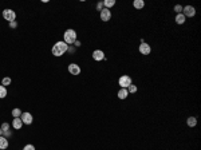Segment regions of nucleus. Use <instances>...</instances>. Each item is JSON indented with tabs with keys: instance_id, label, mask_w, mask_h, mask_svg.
I'll return each instance as SVG.
<instances>
[{
	"instance_id": "f257e3e1",
	"label": "nucleus",
	"mask_w": 201,
	"mask_h": 150,
	"mask_svg": "<svg viewBox=\"0 0 201 150\" xmlns=\"http://www.w3.org/2000/svg\"><path fill=\"white\" fill-rule=\"evenodd\" d=\"M67 50H69V46H67L64 42H56V43L54 44V47H52L51 52L54 56H56V58H59V56H62L63 54H66Z\"/></svg>"
},
{
	"instance_id": "f03ea898",
	"label": "nucleus",
	"mask_w": 201,
	"mask_h": 150,
	"mask_svg": "<svg viewBox=\"0 0 201 150\" xmlns=\"http://www.w3.org/2000/svg\"><path fill=\"white\" fill-rule=\"evenodd\" d=\"M63 38H64V43L67 44V46H71V44L75 43V40H77V32H75V29H67V31H64V35H63Z\"/></svg>"
},
{
	"instance_id": "7ed1b4c3",
	"label": "nucleus",
	"mask_w": 201,
	"mask_h": 150,
	"mask_svg": "<svg viewBox=\"0 0 201 150\" xmlns=\"http://www.w3.org/2000/svg\"><path fill=\"white\" fill-rule=\"evenodd\" d=\"M118 83H119L121 88H128L133 82H132V78L129 77V75H122V77H119V79H118Z\"/></svg>"
},
{
	"instance_id": "20e7f679",
	"label": "nucleus",
	"mask_w": 201,
	"mask_h": 150,
	"mask_svg": "<svg viewBox=\"0 0 201 150\" xmlns=\"http://www.w3.org/2000/svg\"><path fill=\"white\" fill-rule=\"evenodd\" d=\"M182 15L185 18H193L194 15H196V8L193 5H185L182 8Z\"/></svg>"
},
{
	"instance_id": "39448f33",
	"label": "nucleus",
	"mask_w": 201,
	"mask_h": 150,
	"mask_svg": "<svg viewBox=\"0 0 201 150\" xmlns=\"http://www.w3.org/2000/svg\"><path fill=\"white\" fill-rule=\"evenodd\" d=\"M3 18L7 20V22H15V19H16V14H15V11H12V10H4L3 11Z\"/></svg>"
},
{
	"instance_id": "423d86ee",
	"label": "nucleus",
	"mask_w": 201,
	"mask_h": 150,
	"mask_svg": "<svg viewBox=\"0 0 201 150\" xmlns=\"http://www.w3.org/2000/svg\"><path fill=\"white\" fill-rule=\"evenodd\" d=\"M20 119H22L23 125H31V123H32V121H34L32 114H29V113H22Z\"/></svg>"
},
{
	"instance_id": "0eeeda50",
	"label": "nucleus",
	"mask_w": 201,
	"mask_h": 150,
	"mask_svg": "<svg viewBox=\"0 0 201 150\" xmlns=\"http://www.w3.org/2000/svg\"><path fill=\"white\" fill-rule=\"evenodd\" d=\"M138 50L142 55H149L150 52H152V47H150L147 43H141L139 44V47H138Z\"/></svg>"
},
{
	"instance_id": "6e6552de",
	"label": "nucleus",
	"mask_w": 201,
	"mask_h": 150,
	"mask_svg": "<svg viewBox=\"0 0 201 150\" xmlns=\"http://www.w3.org/2000/svg\"><path fill=\"white\" fill-rule=\"evenodd\" d=\"M110 19H111V11L107 10V8H103L101 11V20L102 22H109Z\"/></svg>"
},
{
	"instance_id": "1a4fd4ad",
	"label": "nucleus",
	"mask_w": 201,
	"mask_h": 150,
	"mask_svg": "<svg viewBox=\"0 0 201 150\" xmlns=\"http://www.w3.org/2000/svg\"><path fill=\"white\" fill-rule=\"evenodd\" d=\"M69 73L71 74V75H79L80 67L78 66V64H75V63H71V64H69Z\"/></svg>"
},
{
	"instance_id": "9d476101",
	"label": "nucleus",
	"mask_w": 201,
	"mask_h": 150,
	"mask_svg": "<svg viewBox=\"0 0 201 150\" xmlns=\"http://www.w3.org/2000/svg\"><path fill=\"white\" fill-rule=\"evenodd\" d=\"M93 59L97 60V62L103 60V59H105V52H103L102 50H95V51L93 52Z\"/></svg>"
},
{
	"instance_id": "9b49d317",
	"label": "nucleus",
	"mask_w": 201,
	"mask_h": 150,
	"mask_svg": "<svg viewBox=\"0 0 201 150\" xmlns=\"http://www.w3.org/2000/svg\"><path fill=\"white\" fill-rule=\"evenodd\" d=\"M117 97L121 99V101H123L129 97V92H128V88H119L117 92Z\"/></svg>"
},
{
	"instance_id": "f8f14e48",
	"label": "nucleus",
	"mask_w": 201,
	"mask_h": 150,
	"mask_svg": "<svg viewBox=\"0 0 201 150\" xmlns=\"http://www.w3.org/2000/svg\"><path fill=\"white\" fill-rule=\"evenodd\" d=\"M23 126V122L20 118H14V121H12V127L16 129V130H20Z\"/></svg>"
},
{
	"instance_id": "ddd939ff",
	"label": "nucleus",
	"mask_w": 201,
	"mask_h": 150,
	"mask_svg": "<svg viewBox=\"0 0 201 150\" xmlns=\"http://www.w3.org/2000/svg\"><path fill=\"white\" fill-rule=\"evenodd\" d=\"M8 147V139L5 137L0 136V150H4Z\"/></svg>"
},
{
	"instance_id": "4468645a",
	"label": "nucleus",
	"mask_w": 201,
	"mask_h": 150,
	"mask_svg": "<svg viewBox=\"0 0 201 150\" xmlns=\"http://www.w3.org/2000/svg\"><path fill=\"white\" fill-rule=\"evenodd\" d=\"M187 123H188L189 127H194V126L197 125V118H196V117H189L187 119Z\"/></svg>"
},
{
	"instance_id": "2eb2a0df",
	"label": "nucleus",
	"mask_w": 201,
	"mask_h": 150,
	"mask_svg": "<svg viewBox=\"0 0 201 150\" xmlns=\"http://www.w3.org/2000/svg\"><path fill=\"white\" fill-rule=\"evenodd\" d=\"M133 5H134V8H137V10H142V8L145 7V1H143V0H134Z\"/></svg>"
},
{
	"instance_id": "dca6fc26",
	"label": "nucleus",
	"mask_w": 201,
	"mask_h": 150,
	"mask_svg": "<svg viewBox=\"0 0 201 150\" xmlns=\"http://www.w3.org/2000/svg\"><path fill=\"white\" fill-rule=\"evenodd\" d=\"M185 16H184L182 14H177L176 15V23H177V24H184V23H185Z\"/></svg>"
},
{
	"instance_id": "f3484780",
	"label": "nucleus",
	"mask_w": 201,
	"mask_h": 150,
	"mask_svg": "<svg viewBox=\"0 0 201 150\" xmlns=\"http://www.w3.org/2000/svg\"><path fill=\"white\" fill-rule=\"evenodd\" d=\"M115 5V0H105L103 1V7L107 8V10H110L111 7H114Z\"/></svg>"
},
{
	"instance_id": "a211bd4d",
	"label": "nucleus",
	"mask_w": 201,
	"mask_h": 150,
	"mask_svg": "<svg viewBox=\"0 0 201 150\" xmlns=\"http://www.w3.org/2000/svg\"><path fill=\"white\" fill-rule=\"evenodd\" d=\"M137 90H138V88H137V86H135V84H133V83L128 87V92H129V94H135V92H137Z\"/></svg>"
},
{
	"instance_id": "6ab92c4d",
	"label": "nucleus",
	"mask_w": 201,
	"mask_h": 150,
	"mask_svg": "<svg viewBox=\"0 0 201 150\" xmlns=\"http://www.w3.org/2000/svg\"><path fill=\"white\" fill-rule=\"evenodd\" d=\"M7 97V88L4 86H0V99H3Z\"/></svg>"
},
{
	"instance_id": "aec40b11",
	"label": "nucleus",
	"mask_w": 201,
	"mask_h": 150,
	"mask_svg": "<svg viewBox=\"0 0 201 150\" xmlns=\"http://www.w3.org/2000/svg\"><path fill=\"white\" fill-rule=\"evenodd\" d=\"M20 115H22L20 109H14V110H12V117H14V118H20Z\"/></svg>"
},
{
	"instance_id": "412c9836",
	"label": "nucleus",
	"mask_w": 201,
	"mask_h": 150,
	"mask_svg": "<svg viewBox=\"0 0 201 150\" xmlns=\"http://www.w3.org/2000/svg\"><path fill=\"white\" fill-rule=\"evenodd\" d=\"M11 84V78H8V77H5V78H3V81H1V86H10Z\"/></svg>"
},
{
	"instance_id": "4be33fe9",
	"label": "nucleus",
	"mask_w": 201,
	"mask_h": 150,
	"mask_svg": "<svg viewBox=\"0 0 201 150\" xmlns=\"http://www.w3.org/2000/svg\"><path fill=\"white\" fill-rule=\"evenodd\" d=\"M0 129L3 130V133H4V132H8V130H10V125H8L7 122H4V123L1 125V127H0Z\"/></svg>"
},
{
	"instance_id": "5701e85b",
	"label": "nucleus",
	"mask_w": 201,
	"mask_h": 150,
	"mask_svg": "<svg viewBox=\"0 0 201 150\" xmlns=\"http://www.w3.org/2000/svg\"><path fill=\"white\" fill-rule=\"evenodd\" d=\"M174 11L177 12V14H182V5H180V4L174 5Z\"/></svg>"
},
{
	"instance_id": "b1692460",
	"label": "nucleus",
	"mask_w": 201,
	"mask_h": 150,
	"mask_svg": "<svg viewBox=\"0 0 201 150\" xmlns=\"http://www.w3.org/2000/svg\"><path fill=\"white\" fill-rule=\"evenodd\" d=\"M23 150H35V146L31 145V143H28V145H26V146L23 147Z\"/></svg>"
},
{
	"instance_id": "393cba45",
	"label": "nucleus",
	"mask_w": 201,
	"mask_h": 150,
	"mask_svg": "<svg viewBox=\"0 0 201 150\" xmlns=\"http://www.w3.org/2000/svg\"><path fill=\"white\" fill-rule=\"evenodd\" d=\"M97 10H98V11H102V10H103V1L97 3Z\"/></svg>"
},
{
	"instance_id": "a878e982",
	"label": "nucleus",
	"mask_w": 201,
	"mask_h": 150,
	"mask_svg": "<svg viewBox=\"0 0 201 150\" xmlns=\"http://www.w3.org/2000/svg\"><path fill=\"white\" fill-rule=\"evenodd\" d=\"M10 27H11V28H16V27H18V23H16V22H11V23H10Z\"/></svg>"
},
{
	"instance_id": "bb28decb",
	"label": "nucleus",
	"mask_w": 201,
	"mask_h": 150,
	"mask_svg": "<svg viewBox=\"0 0 201 150\" xmlns=\"http://www.w3.org/2000/svg\"><path fill=\"white\" fill-rule=\"evenodd\" d=\"M67 52H71V54H73V52H75V48H74V47H69Z\"/></svg>"
},
{
	"instance_id": "cd10ccee",
	"label": "nucleus",
	"mask_w": 201,
	"mask_h": 150,
	"mask_svg": "<svg viewBox=\"0 0 201 150\" xmlns=\"http://www.w3.org/2000/svg\"><path fill=\"white\" fill-rule=\"evenodd\" d=\"M74 44H75V47H80V42L79 40H75V43Z\"/></svg>"
},
{
	"instance_id": "c85d7f7f",
	"label": "nucleus",
	"mask_w": 201,
	"mask_h": 150,
	"mask_svg": "<svg viewBox=\"0 0 201 150\" xmlns=\"http://www.w3.org/2000/svg\"><path fill=\"white\" fill-rule=\"evenodd\" d=\"M0 136H3V130L1 129H0Z\"/></svg>"
}]
</instances>
